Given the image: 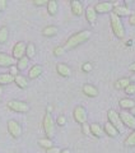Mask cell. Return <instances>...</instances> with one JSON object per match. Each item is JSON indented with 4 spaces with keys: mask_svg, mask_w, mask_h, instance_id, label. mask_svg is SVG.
Masks as SVG:
<instances>
[{
    "mask_svg": "<svg viewBox=\"0 0 135 153\" xmlns=\"http://www.w3.org/2000/svg\"><path fill=\"white\" fill-rule=\"evenodd\" d=\"M92 36V32L88 31V30H84V31H80L78 33H74L73 36H70L69 38L66 40L65 45H64V49L66 51H70V50H74L75 47H78L80 45H83L84 42H87Z\"/></svg>",
    "mask_w": 135,
    "mask_h": 153,
    "instance_id": "1",
    "label": "cell"
},
{
    "mask_svg": "<svg viewBox=\"0 0 135 153\" xmlns=\"http://www.w3.org/2000/svg\"><path fill=\"white\" fill-rule=\"evenodd\" d=\"M110 23H111V30H112L113 35L116 36L119 40H122V38H125V27L122 25L121 18L117 17L116 14L111 13L110 14Z\"/></svg>",
    "mask_w": 135,
    "mask_h": 153,
    "instance_id": "2",
    "label": "cell"
},
{
    "mask_svg": "<svg viewBox=\"0 0 135 153\" xmlns=\"http://www.w3.org/2000/svg\"><path fill=\"white\" fill-rule=\"evenodd\" d=\"M55 125H56V123L54 121V117H52L51 112L46 111L45 116H43V120H42V128H43V131H45L46 138H49V139H52V138H54Z\"/></svg>",
    "mask_w": 135,
    "mask_h": 153,
    "instance_id": "3",
    "label": "cell"
},
{
    "mask_svg": "<svg viewBox=\"0 0 135 153\" xmlns=\"http://www.w3.org/2000/svg\"><path fill=\"white\" fill-rule=\"evenodd\" d=\"M7 107L10 111L17 114H27L30 111V105L24 101H19V100H10V101H8Z\"/></svg>",
    "mask_w": 135,
    "mask_h": 153,
    "instance_id": "4",
    "label": "cell"
},
{
    "mask_svg": "<svg viewBox=\"0 0 135 153\" xmlns=\"http://www.w3.org/2000/svg\"><path fill=\"white\" fill-rule=\"evenodd\" d=\"M7 129H8V133L10 134V137L14 138V139H18V138L22 137L23 128L21 125V123L14 120V119H10V120L7 121Z\"/></svg>",
    "mask_w": 135,
    "mask_h": 153,
    "instance_id": "5",
    "label": "cell"
},
{
    "mask_svg": "<svg viewBox=\"0 0 135 153\" xmlns=\"http://www.w3.org/2000/svg\"><path fill=\"white\" fill-rule=\"evenodd\" d=\"M107 119H108V123L112 124L119 130V133H122L124 129H125V125L122 124L121 121V117H120V114L117 111H115V110H108L107 112Z\"/></svg>",
    "mask_w": 135,
    "mask_h": 153,
    "instance_id": "6",
    "label": "cell"
},
{
    "mask_svg": "<svg viewBox=\"0 0 135 153\" xmlns=\"http://www.w3.org/2000/svg\"><path fill=\"white\" fill-rule=\"evenodd\" d=\"M26 50H27V44L24 41H19L17 42L16 45L13 46V50H12V56L14 60H19L22 57L26 56Z\"/></svg>",
    "mask_w": 135,
    "mask_h": 153,
    "instance_id": "7",
    "label": "cell"
},
{
    "mask_svg": "<svg viewBox=\"0 0 135 153\" xmlns=\"http://www.w3.org/2000/svg\"><path fill=\"white\" fill-rule=\"evenodd\" d=\"M73 117H74V120L78 124L83 125V124H85L87 120H88V114H87V110L83 106H75L74 110H73Z\"/></svg>",
    "mask_w": 135,
    "mask_h": 153,
    "instance_id": "8",
    "label": "cell"
},
{
    "mask_svg": "<svg viewBox=\"0 0 135 153\" xmlns=\"http://www.w3.org/2000/svg\"><path fill=\"white\" fill-rule=\"evenodd\" d=\"M113 8H115V4L111 3V1H101L97 3L94 5V10L97 14H107V13H112L113 12Z\"/></svg>",
    "mask_w": 135,
    "mask_h": 153,
    "instance_id": "9",
    "label": "cell"
},
{
    "mask_svg": "<svg viewBox=\"0 0 135 153\" xmlns=\"http://www.w3.org/2000/svg\"><path fill=\"white\" fill-rule=\"evenodd\" d=\"M120 114V117H121V121L122 124L126 128L129 129H133V130H135V116H133L130 112H119Z\"/></svg>",
    "mask_w": 135,
    "mask_h": 153,
    "instance_id": "10",
    "label": "cell"
},
{
    "mask_svg": "<svg viewBox=\"0 0 135 153\" xmlns=\"http://www.w3.org/2000/svg\"><path fill=\"white\" fill-rule=\"evenodd\" d=\"M70 9H71V13H73L75 17L83 16V13L85 12L83 4H82L80 1H78V0H71L70 1Z\"/></svg>",
    "mask_w": 135,
    "mask_h": 153,
    "instance_id": "11",
    "label": "cell"
},
{
    "mask_svg": "<svg viewBox=\"0 0 135 153\" xmlns=\"http://www.w3.org/2000/svg\"><path fill=\"white\" fill-rule=\"evenodd\" d=\"M42 73H43L42 65L35 64V65H33L32 68L30 69V71H28V79H30V80H35V79L38 78V76H41Z\"/></svg>",
    "mask_w": 135,
    "mask_h": 153,
    "instance_id": "12",
    "label": "cell"
},
{
    "mask_svg": "<svg viewBox=\"0 0 135 153\" xmlns=\"http://www.w3.org/2000/svg\"><path fill=\"white\" fill-rule=\"evenodd\" d=\"M14 65L13 56L5 54V52H0V68H10Z\"/></svg>",
    "mask_w": 135,
    "mask_h": 153,
    "instance_id": "13",
    "label": "cell"
},
{
    "mask_svg": "<svg viewBox=\"0 0 135 153\" xmlns=\"http://www.w3.org/2000/svg\"><path fill=\"white\" fill-rule=\"evenodd\" d=\"M56 71H57V74H59L60 76H62V78H69V76L71 75L70 66L64 64V63H59L56 65Z\"/></svg>",
    "mask_w": 135,
    "mask_h": 153,
    "instance_id": "14",
    "label": "cell"
},
{
    "mask_svg": "<svg viewBox=\"0 0 135 153\" xmlns=\"http://www.w3.org/2000/svg\"><path fill=\"white\" fill-rule=\"evenodd\" d=\"M85 19L88 21L89 25L94 26L97 22V13L94 10V7H88L85 9Z\"/></svg>",
    "mask_w": 135,
    "mask_h": 153,
    "instance_id": "15",
    "label": "cell"
},
{
    "mask_svg": "<svg viewBox=\"0 0 135 153\" xmlns=\"http://www.w3.org/2000/svg\"><path fill=\"white\" fill-rule=\"evenodd\" d=\"M82 91H83V93L87 96V97H90V98L97 97L98 96L97 87H94V85H92V84H84L83 88H82Z\"/></svg>",
    "mask_w": 135,
    "mask_h": 153,
    "instance_id": "16",
    "label": "cell"
},
{
    "mask_svg": "<svg viewBox=\"0 0 135 153\" xmlns=\"http://www.w3.org/2000/svg\"><path fill=\"white\" fill-rule=\"evenodd\" d=\"M103 131H105V134L106 135H108L110 138H116L117 135H119V130L116 128H115L112 124H110V123H106L105 124V126H103Z\"/></svg>",
    "mask_w": 135,
    "mask_h": 153,
    "instance_id": "17",
    "label": "cell"
},
{
    "mask_svg": "<svg viewBox=\"0 0 135 153\" xmlns=\"http://www.w3.org/2000/svg\"><path fill=\"white\" fill-rule=\"evenodd\" d=\"M119 106L121 107L124 111L125 110H131L133 107H135V101L134 100H131V98H129V97H125V98H121L119 101Z\"/></svg>",
    "mask_w": 135,
    "mask_h": 153,
    "instance_id": "18",
    "label": "cell"
},
{
    "mask_svg": "<svg viewBox=\"0 0 135 153\" xmlns=\"http://www.w3.org/2000/svg\"><path fill=\"white\" fill-rule=\"evenodd\" d=\"M14 84H16L19 89H26L28 87V79H27V76L22 75V74L17 75L16 78H14Z\"/></svg>",
    "mask_w": 135,
    "mask_h": 153,
    "instance_id": "19",
    "label": "cell"
},
{
    "mask_svg": "<svg viewBox=\"0 0 135 153\" xmlns=\"http://www.w3.org/2000/svg\"><path fill=\"white\" fill-rule=\"evenodd\" d=\"M130 84H131V79L128 78V76H124V78H120V79H117L116 82H115V88L125 91V88H128Z\"/></svg>",
    "mask_w": 135,
    "mask_h": 153,
    "instance_id": "20",
    "label": "cell"
},
{
    "mask_svg": "<svg viewBox=\"0 0 135 153\" xmlns=\"http://www.w3.org/2000/svg\"><path fill=\"white\" fill-rule=\"evenodd\" d=\"M113 14H116L117 17H128V16H130V10H129V8L128 7H125V5H116L113 8V12H112Z\"/></svg>",
    "mask_w": 135,
    "mask_h": 153,
    "instance_id": "21",
    "label": "cell"
},
{
    "mask_svg": "<svg viewBox=\"0 0 135 153\" xmlns=\"http://www.w3.org/2000/svg\"><path fill=\"white\" fill-rule=\"evenodd\" d=\"M90 134H92L93 137L96 138H101V137H103V128L99 125V124L97 123H93V124H90Z\"/></svg>",
    "mask_w": 135,
    "mask_h": 153,
    "instance_id": "22",
    "label": "cell"
},
{
    "mask_svg": "<svg viewBox=\"0 0 135 153\" xmlns=\"http://www.w3.org/2000/svg\"><path fill=\"white\" fill-rule=\"evenodd\" d=\"M57 32H59V30L56 26H47L42 30V35L45 37H54L57 35Z\"/></svg>",
    "mask_w": 135,
    "mask_h": 153,
    "instance_id": "23",
    "label": "cell"
},
{
    "mask_svg": "<svg viewBox=\"0 0 135 153\" xmlns=\"http://www.w3.org/2000/svg\"><path fill=\"white\" fill-rule=\"evenodd\" d=\"M14 83V76L9 73H1L0 74V85H8Z\"/></svg>",
    "mask_w": 135,
    "mask_h": 153,
    "instance_id": "24",
    "label": "cell"
},
{
    "mask_svg": "<svg viewBox=\"0 0 135 153\" xmlns=\"http://www.w3.org/2000/svg\"><path fill=\"white\" fill-rule=\"evenodd\" d=\"M57 9H59V4H57L56 0H50V1L47 3V13H49L51 17L56 16Z\"/></svg>",
    "mask_w": 135,
    "mask_h": 153,
    "instance_id": "25",
    "label": "cell"
},
{
    "mask_svg": "<svg viewBox=\"0 0 135 153\" xmlns=\"http://www.w3.org/2000/svg\"><path fill=\"white\" fill-rule=\"evenodd\" d=\"M9 40V28L7 26L0 27V45L7 44Z\"/></svg>",
    "mask_w": 135,
    "mask_h": 153,
    "instance_id": "26",
    "label": "cell"
},
{
    "mask_svg": "<svg viewBox=\"0 0 135 153\" xmlns=\"http://www.w3.org/2000/svg\"><path fill=\"white\" fill-rule=\"evenodd\" d=\"M26 56H27L30 60H32L33 57L36 56V46H35V44H32V42H30V44H27Z\"/></svg>",
    "mask_w": 135,
    "mask_h": 153,
    "instance_id": "27",
    "label": "cell"
},
{
    "mask_svg": "<svg viewBox=\"0 0 135 153\" xmlns=\"http://www.w3.org/2000/svg\"><path fill=\"white\" fill-rule=\"evenodd\" d=\"M38 146L45 148V149H50L51 147H54V143H52L51 139H49V138H41V139H38Z\"/></svg>",
    "mask_w": 135,
    "mask_h": 153,
    "instance_id": "28",
    "label": "cell"
},
{
    "mask_svg": "<svg viewBox=\"0 0 135 153\" xmlns=\"http://www.w3.org/2000/svg\"><path fill=\"white\" fill-rule=\"evenodd\" d=\"M28 64H30V59H28L27 56H24V57H22V59H19L17 61V68L19 69V71H23V70L27 69Z\"/></svg>",
    "mask_w": 135,
    "mask_h": 153,
    "instance_id": "29",
    "label": "cell"
},
{
    "mask_svg": "<svg viewBox=\"0 0 135 153\" xmlns=\"http://www.w3.org/2000/svg\"><path fill=\"white\" fill-rule=\"evenodd\" d=\"M124 144L129 147V148H134L135 147V130L133 133H130V135L124 140Z\"/></svg>",
    "mask_w": 135,
    "mask_h": 153,
    "instance_id": "30",
    "label": "cell"
},
{
    "mask_svg": "<svg viewBox=\"0 0 135 153\" xmlns=\"http://www.w3.org/2000/svg\"><path fill=\"white\" fill-rule=\"evenodd\" d=\"M65 49H64V46H56V47H54V51H52V54H54V56L55 57H60V56H62L65 54Z\"/></svg>",
    "mask_w": 135,
    "mask_h": 153,
    "instance_id": "31",
    "label": "cell"
},
{
    "mask_svg": "<svg viewBox=\"0 0 135 153\" xmlns=\"http://www.w3.org/2000/svg\"><path fill=\"white\" fill-rule=\"evenodd\" d=\"M55 123H56L57 126H65V124H66V117L64 116V115H60V116H57V119L55 120Z\"/></svg>",
    "mask_w": 135,
    "mask_h": 153,
    "instance_id": "32",
    "label": "cell"
},
{
    "mask_svg": "<svg viewBox=\"0 0 135 153\" xmlns=\"http://www.w3.org/2000/svg\"><path fill=\"white\" fill-rule=\"evenodd\" d=\"M125 93H126L128 96H133V94H135V83H131L128 88H125Z\"/></svg>",
    "mask_w": 135,
    "mask_h": 153,
    "instance_id": "33",
    "label": "cell"
},
{
    "mask_svg": "<svg viewBox=\"0 0 135 153\" xmlns=\"http://www.w3.org/2000/svg\"><path fill=\"white\" fill-rule=\"evenodd\" d=\"M9 74H12L14 78H16L17 75H19V69L17 68V65H12L10 68H9Z\"/></svg>",
    "mask_w": 135,
    "mask_h": 153,
    "instance_id": "34",
    "label": "cell"
},
{
    "mask_svg": "<svg viewBox=\"0 0 135 153\" xmlns=\"http://www.w3.org/2000/svg\"><path fill=\"white\" fill-rule=\"evenodd\" d=\"M92 64L90 63H84L83 65H82V70L84 71V73H89V71H92Z\"/></svg>",
    "mask_w": 135,
    "mask_h": 153,
    "instance_id": "35",
    "label": "cell"
},
{
    "mask_svg": "<svg viewBox=\"0 0 135 153\" xmlns=\"http://www.w3.org/2000/svg\"><path fill=\"white\" fill-rule=\"evenodd\" d=\"M47 0H33V5L35 7H47Z\"/></svg>",
    "mask_w": 135,
    "mask_h": 153,
    "instance_id": "36",
    "label": "cell"
},
{
    "mask_svg": "<svg viewBox=\"0 0 135 153\" xmlns=\"http://www.w3.org/2000/svg\"><path fill=\"white\" fill-rule=\"evenodd\" d=\"M82 131H83V134L84 135H89L90 134V125H88V124H83L82 125Z\"/></svg>",
    "mask_w": 135,
    "mask_h": 153,
    "instance_id": "37",
    "label": "cell"
},
{
    "mask_svg": "<svg viewBox=\"0 0 135 153\" xmlns=\"http://www.w3.org/2000/svg\"><path fill=\"white\" fill-rule=\"evenodd\" d=\"M7 8H8V3H7V0H0V13H3Z\"/></svg>",
    "mask_w": 135,
    "mask_h": 153,
    "instance_id": "38",
    "label": "cell"
},
{
    "mask_svg": "<svg viewBox=\"0 0 135 153\" xmlns=\"http://www.w3.org/2000/svg\"><path fill=\"white\" fill-rule=\"evenodd\" d=\"M61 152V149H60V148L59 147H51L50 148V149H46V153H60Z\"/></svg>",
    "mask_w": 135,
    "mask_h": 153,
    "instance_id": "39",
    "label": "cell"
},
{
    "mask_svg": "<svg viewBox=\"0 0 135 153\" xmlns=\"http://www.w3.org/2000/svg\"><path fill=\"white\" fill-rule=\"evenodd\" d=\"M129 23H130L131 26H134V27H135V13H134V14H131V16L129 17Z\"/></svg>",
    "mask_w": 135,
    "mask_h": 153,
    "instance_id": "40",
    "label": "cell"
},
{
    "mask_svg": "<svg viewBox=\"0 0 135 153\" xmlns=\"http://www.w3.org/2000/svg\"><path fill=\"white\" fill-rule=\"evenodd\" d=\"M129 70L133 71V73H135V63H133V64L129 65Z\"/></svg>",
    "mask_w": 135,
    "mask_h": 153,
    "instance_id": "41",
    "label": "cell"
},
{
    "mask_svg": "<svg viewBox=\"0 0 135 153\" xmlns=\"http://www.w3.org/2000/svg\"><path fill=\"white\" fill-rule=\"evenodd\" d=\"M60 153H71L70 152V149H68V148H65V149H61V152Z\"/></svg>",
    "mask_w": 135,
    "mask_h": 153,
    "instance_id": "42",
    "label": "cell"
},
{
    "mask_svg": "<svg viewBox=\"0 0 135 153\" xmlns=\"http://www.w3.org/2000/svg\"><path fill=\"white\" fill-rule=\"evenodd\" d=\"M130 114H131L133 116H135V107H133L131 110H130Z\"/></svg>",
    "mask_w": 135,
    "mask_h": 153,
    "instance_id": "43",
    "label": "cell"
},
{
    "mask_svg": "<svg viewBox=\"0 0 135 153\" xmlns=\"http://www.w3.org/2000/svg\"><path fill=\"white\" fill-rule=\"evenodd\" d=\"M3 92H4V91H3V85H0V96L3 94Z\"/></svg>",
    "mask_w": 135,
    "mask_h": 153,
    "instance_id": "44",
    "label": "cell"
},
{
    "mask_svg": "<svg viewBox=\"0 0 135 153\" xmlns=\"http://www.w3.org/2000/svg\"><path fill=\"white\" fill-rule=\"evenodd\" d=\"M0 102H1V97H0Z\"/></svg>",
    "mask_w": 135,
    "mask_h": 153,
    "instance_id": "45",
    "label": "cell"
}]
</instances>
